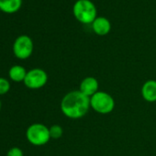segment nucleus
Instances as JSON below:
<instances>
[{
	"instance_id": "20e7f679",
	"label": "nucleus",
	"mask_w": 156,
	"mask_h": 156,
	"mask_svg": "<svg viewBox=\"0 0 156 156\" xmlns=\"http://www.w3.org/2000/svg\"><path fill=\"white\" fill-rule=\"evenodd\" d=\"M28 140L36 146H41L49 142L51 139L50 129L41 123H34L30 125L26 132Z\"/></svg>"
},
{
	"instance_id": "f257e3e1",
	"label": "nucleus",
	"mask_w": 156,
	"mask_h": 156,
	"mask_svg": "<svg viewBox=\"0 0 156 156\" xmlns=\"http://www.w3.org/2000/svg\"><path fill=\"white\" fill-rule=\"evenodd\" d=\"M90 108V98L85 96L79 90L67 93L61 101L62 112L71 119H78L85 117Z\"/></svg>"
},
{
	"instance_id": "423d86ee",
	"label": "nucleus",
	"mask_w": 156,
	"mask_h": 156,
	"mask_svg": "<svg viewBox=\"0 0 156 156\" xmlns=\"http://www.w3.org/2000/svg\"><path fill=\"white\" fill-rule=\"evenodd\" d=\"M13 51L19 59L24 60L29 58L33 51L32 40L27 35L18 37L13 45Z\"/></svg>"
},
{
	"instance_id": "ddd939ff",
	"label": "nucleus",
	"mask_w": 156,
	"mask_h": 156,
	"mask_svg": "<svg viewBox=\"0 0 156 156\" xmlns=\"http://www.w3.org/2000/svg\"><path fill=\"white\" fill-rule=\"evenodd\" d=\"M10 88V84L9 82L5 79V78L0 77V95H4L7 92H9Z\"/></svg>"
},
{
	"instance_id": "4468645a",
	"label": "nucleus",
	"mask_w": 156,
	"mask_h": 156,
	"mask_svg": "<svg viewBox=\"0 0 156 156\" xmlns=\"http://www.w3.org/2000/svg\"><path fill=\"white\" fill-rule=\"evenodd\" d=\"M7 156H23V151L18 147H14L9 151Z\"/></svg>"
},
{
	"instance_id": "6e6552de",
	"label": "nucleus",
	"mask_w": 156,
	"mask_h": 156,
	"mask_svg": "<svg viewBox=\"0 0 156 156\" xmlns=\"http://www.w3.org/2000/svg\"><path fill=\"white\" fill-rule=\"evenodd\" d=\"M92 28L96 34L99 36H105L109 33L111 30V23L107 18L98 17L92 23Z\"/></svg>"
},
{
	"instance_id": "9d476101",
	"label": "nucleus",
	"mask_w": 156,
	"mask_h": 156,
	"mask_svg": "<svg viewBox=\"0 0 156 156\" xmlns=\"http://www.w3.org/2000/svg\"><path fill=\"white\" fill-rule=\"evenodd\" d=\"M22 4V0H0V9L6 13L18 11Z\"/></svg>"
},
{
	"instance_id": "0eeeda50",
	"label": "nucleus",
	"mask_w": 156,
	"mask_h": 156,
	"mask_svg": "<svg viewBox=\"0 0 156 156\" xmlns=\"http://www.w3.org/2000/svg\"><path fill=\"white\" fill-rule=\"evenodd\" d=\"M99 84L97 78L93 76H87L81 81L79 86V91L85 96L91 98L97 92H98Z\"/></svg>"
},
{
	"instance_id": "f03ea898",
	"label": "nucleus",
	"mask_w": 156,
	"mask_h": 156,
	"mask_svg": "<svg viewBox=\"0 0 156 156\" xmlns=\"http://www.w3.org/2000/svg\"><path fill=\"white\" fill-rule=\"evenodd\" d=\"M76 20L83 24L93 23L97 17V8L90 0H77L73 8Z\"/></svg>"
},
{
	"instance_id": "39448f33",
	"label": "nucleus",
	"mask_w": 156,
	"mask_h": 156,
	"mask_svg": "<svg viewBox=\"0 0 156 156\" xmlns=\"http://www.w3.org/2000/svg\"><path fill=\"white\" fill-rule=\"evenodd\" d=\"M48 81L47 73L40 68H35L27 73L24 84L30 89H39L46 85Z\"/></svg>"
},
{
	"instance_id": "f8f14e48",
	"label": "nucleus",
	"mask_w": 156,
	"mask_h": 156,
	"mask_svg": "<svg viewBox=\"0 0 156 156\" xmlns=\"http://www.w3.org/2000/svg\"><path fill=\"white\" fill-rule=\"evenodd\" d=\"M50 135L52 139H59L62 136L63 129L60 125H52L50 129Z\"/></svg>"
},
{
	"instance_id": "1a4fd4ad",
	"label": "nucleus",
	"mask_w": 156,
	"mask_h": 156,
	"mask_svg": "<svg viewBox=\"0 0 156 156\" xmlns=\"http://www.w3.org/2000/svg\"><path fill=\"white\" fill-rule=\"evenodd\" d=\"M141 96L147 102H156V80H148L142 85Z\"/></svg>"
},
{
	"instance_id": "9b49d317",
	"label": "nucleus",
	"mask_w": 156,
	"mask_h": 156,
	"mask_svg": "<svg viewBox=\"0 0 156 156\" xmlns=\"http://www.w3.org/2000/svg\"><path fill=\"white\" fill-rule=\"evenodd\" d=\"M25 68L20 65H14L9 70V77L14 82H24L25 77L27 75Z\"/></svg>"
},
{
	"instance_id": "2eb2a0df",
	"label": "nucleus",
	"mask_w": 156,
	"mask_h": 156,
	"mask_svg": "<svg viewBox=\"0 0 156 156\" xmlns=\"http://www.w3.org/2000/svg\"><path fill=\"white\" fill-rule=\"evenodd\" d=\"M0 108H1V102H0Z\"/></svg>"
},
{
	"instance_id": "7ed1b4c3",
	"label": "nucleus",
	"mask_w": 156,
	"mask_h": 156,
	"mask_svg": "<svg viewBox=\"0 0 156 156\" xmlns=\"http://www.w3.org/2000/svg\"><path fill=\"white\" fill-rule=\"evenodd\" d=\"M90 106L97 113L107 115L114 110L115 100L110 94L98 91L90 98Z\"/></svg>"
}]
</instances>
